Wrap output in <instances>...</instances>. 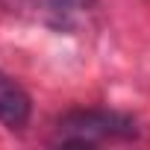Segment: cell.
<instances>
[{"instance_id": "1", "label": "cell", "mask_w": 150, "mask_h": 150, "mask_svg": "<svg viewBox=\"0 0 150 150\" xmlns=\"http://www.w3.org/2000/svg\"><path fill=\"white\" fill-rule=\"evenodd\" d=\"M135 121L112 109H74L59 118L53 144L91 147L103 141H129L135 138Z\"/></svg>"}, {"instance_id": "2", "label": "cell", "mask_w": 150, "mask_h": 150, "mask_svg": "<svg viewBox=\"0 0 150 150\" xmlns=\"http://www.w3.org/2000/svg\"><path fill=\"white\" fill-rule=\"evenodd\" d=\"M30 112H33L30 94L9 74L0 71V124H6L9 129H21L30 121Z\"/></svg>"}]
</instances>
